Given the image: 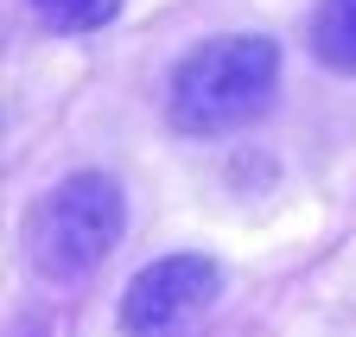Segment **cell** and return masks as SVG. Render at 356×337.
Masks as SVG:
<instances>
[{"instance_id":"1","label":"cell","mask_w":356,"mask_h":337,"mask_svg":"<svg viewBox=\"0 0 356 337\" xmlns=\"http://www.w3.org/2000/svg\"><path fill=\"white\" fill-rule=\"evenodd\" d=\"M274 90H280V45L261 32H222V38L191 45L185 64L172 70L165 115L178 134L210 140V134L248 128L274 102Z\"/></svg>"},{"instance_id":"5","label":"cell","mask_w":356,"mask_h":337,"mask_svg":"<svg viewBox=\"0 0 356 337\" xmlns=\"http://www.w3.org/2000/svg\"><path fill=\"white\" fill-rule=\"evenodd\" d=\"M32 13L51 32H96L121 13V0H32Z\"/></svg>"},{"instance_id":"2","label":"cell","mask_w":356,"mask_h":337,"mask_svg":"<svg viewBox=\"0 0 356 337\" xmlns=\"http://www.w3.org/2000/svg\"><path fill=\"white\" fill-rule=\"evenodd\" d=\"M127 229V204L121 185L108 172H70L64 185H51L32 217H26V261L38 280H83L96 274L115 242Z\"/></svg>"},{"instance_id":"4","label":"cell","mask_w":356,"mask_h":337,"mask_svg":"<svg viewBox=\"0 0 356 337\" xmlns=\"http://www.w3.org/2000/svg\"><path fill=\"white\" fill-rule=\"evenodd\" d=\"M312 58L337 76H356V0H325L312 19Z\"/></svg>"},{"instance_id":"3","label":"cell","mask_w":356,"mask_h":337,"mask_svg":"<svg viewBox=\"0 0 356 337\" xmlns=\"http://www.w3.org/2000/svg\"><path fill=\"white\" fill-rule=\"evenodd\" d=\"M222 293V268L210 255H165L140 268L121 293V331L127 337H185Z\"/></svg>"}]
</instances>
